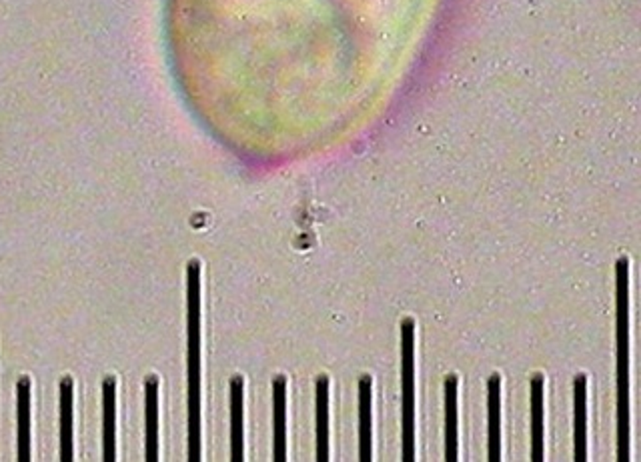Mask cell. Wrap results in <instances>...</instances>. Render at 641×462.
Instances as JSON below:
<instances>
[{
  "mask_svg": "<svg viewBox=\"0 0 641 462\" xmlns=\"http://www.w3.org/2000/svg\"><path fill=\"white\" fill-rule=\"evenodd\" d=\"M574 411H575V462L587 460V376L577 374L574 381Z\"/></svg>",
  "mask_w": 641,
  "mask_h": 462,
  "instance_id": "52a82bcc",
  "label": "cell"
},
{
  "mask_svg": "<svg viewBox=\"0 0 641 462\" xmlns=\"http://www.w3.org/2000/svg\"><path fill=\"white\" fill-rule=\"evenodd\" d=\"M231 460H243V379H231Z\"/></svg>",
  "mask_w": 641,
  "mask_h": 462,
  "instance_id": "9c48e42d",
  "label": "cell"
},
{
  "mask_svg": "<svg viewBox=\"0 0 641 462\" xmlns=\"http://www.w3.org/2000/svg\"><path fill=\"white\" fill-rule=\"evenodd\" d=\"M17 412H19V460H30V381L22 376L17 384Z\"/></svg>",
  "mask_w": 641,
  "mask_h": 462,
  "instance_id": "5bb4252c",
  "label": "cell"
},
{
  "mask_svg": "<svg viewBox=\"0 0 641 462\" xmlns=\"http://www.w3.org/2000/svg\"><path fill=\"white\" fill-rule=\"evenodd\" d=\"M359 433H361V460H371V379L361 376L359 381Z\"/></svg>",
  "mask_w": 641,
  "mask_h": 462,
  "instance_id": "9a60e30c",
  "label": "cell"
},
{
  "mask_svg": "<svg viewBox=\"0 0 641 462\" xmlns=\"http://www.w3.org/2000/svg\"><path fill=\"white\" fill-rule=\"evenodd\" d=\"M501 379L493 374L488 382V406H489V460H501Z\"/></svg>",
  "mask_w": 641,
  "mask_h": 462,
  "instance_id": "4fadbf2b",
  "label": "cell"
},
{
  "mask_svg": "<svg viewBox=\"0 0 641 462\" xmlns=\"http://www.w3.org/2000/svg\"><path fill=\"white\" fill-rule=\"evenodd\" d=\"M457 376L445 379V460H457Z\"/></svg>",
  "mask_w": 641,
  "mask_h": 462,
  "instance_id": "8992f818",
  "label": "cell"
},
{
  "mask_svg": "<svg viewBox=\"0 0 641 462\" xmlns=\"http://www.w3.org/2000/svg\"><path fill=\"white\" fill-rule=\"evenodd\" d=\"M617 290V458L629 460V260L615 265Z\"/></svg>",
  "mask_w": 641,
  "mask_h": 462,
  "instance_id": "6da1fadb",
  "label": "cell"
},
{
  "mask_svg": "<svg viewBox=\"0 0 641 462\" xmlns=\"http://www.w3.org/2000/svg\"><path fill=\"white\" fill-rule=\"evenodd\" d=\"M60 460H73V379L60 382Z\"/></svg>",
  "mask_w": 641,
  "mask_h": 462,
  "instance_id": "7c38bea8",
  "label": "cell"
},
{
  "mask_svg": "<svg viewBox=\"0 0 641 462\" xmlns=\"http://www.w3.org/2000/svg\"><path fill=\"white\" fill-rule=\"evenodd\" d=\"M114 400H117V381L109 376L103 381V460H114Z\"/></svg>",
  "mask_w": 641,
  "mask_h": 462,
  "instance_id": "8fae6325",
  "label": "cell"
},
{
  "mask_svg": "<svg viewBox=\"0 0 641 462\" xmlns=\"http://www.w3.org/2000/svg\"><path fill=\"white\" fill-rule=\"evenodd\" d=\"M187 328H189V460H200V265L187 266Z\"/></svg>",
  "mask_w": 641,
  "mask_h": 462,
  "instance_id": "7a4b0ae2",
  "label": "cell"
},
{
  "mask_svg": "<svg viewBox=\"0 0 641 462\" xmlns=\"http://www.w3.org/2000/svg\"><path fill=\"white\" fill-rule=\"evenodd\" d=\"M285 411H287V379L277 376L273 381V457L277 462L287 458V438H285Z\"/></svg>",
  "mask_w": 641,
  "mask_h": 462,
  "instance_id": "5b68a950",
  "label": "cell"
},
{
  "mask_svg": "<svg viewBox=\"0 0 641 462\" xmlns=\"http://www.w3.org/2000/svg\"><path fill=\"white\" fill-rule=\"evenodd\" d=\"M531 436H533V450L531 458L535 462L543 460V392L545 379L542 374H535L531 379Z\"/></svg>",
  "mask_w": 641,
  "mask_h": 462,
  "instance_id": "ba28073f",
  "label": "cell"
},
{
  "mask_svg": "<svg viewBox=\"0 0 641 462\" xmlns=\"http://www.w3.org/2000/svg\"><path fill=\"white\" fill-rule=\"evenodd\" d=\"M401 403H403V460L415 458V322H401Z\"/></svg>",
  "mask_w": 641,
  "mask_h": 462,
  "instance_id": "3957f363",
  "label": "cell"
},
{
  "mask_svg": "<svg viewBox=\"0 0 641 462\" xmlns=\"http://www.w3.org/2000/svg\"><path fill=\"white\" fill-rule=\"evenodd\" d=\"M145 422H146V460H159V379L145 381Z\"/></svg>",
  "mask_w": 641,
  "mask_h": 462,
  "instance_id": "277c9868",
  "label": "cell"
},
{
  "mask_svg": "<svg viewBox=\"0 0 641 462\" xmlns=\"http://www.w3.org/2000/svg\"><path fill=\"white\" fill-rule=\"evenodd\" d=\"M317 460H329V379H317Z\"/></svg>",
  "mask_w": 641,
  "mask_h": 462,
  "instance_id": "30bf717a",
  "label": "cell"
}]
</instances>
